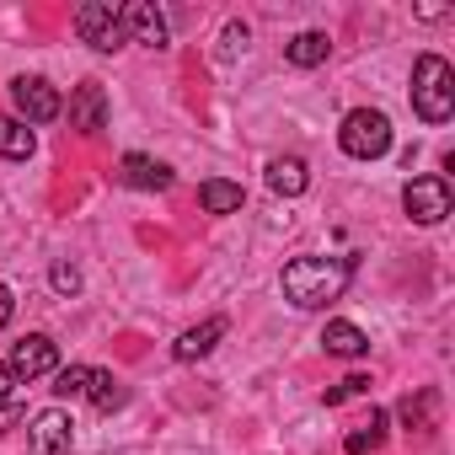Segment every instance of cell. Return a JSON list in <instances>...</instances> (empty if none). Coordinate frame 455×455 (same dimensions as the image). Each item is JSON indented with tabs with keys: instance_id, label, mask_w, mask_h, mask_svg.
Segmentation results:
<instances>
[{
	"instance_id": "obj_1",
	"label": "cell",
	"mask_w": 455,
	"mask_h": 455,
	"mask_svg": "<svg viewBox=\"0 0 455 455\" xmlns=\"http://www.w3.org/2000/svg\"><path fill=\"white\" fill-rule=\"evenodd\" d=\"M348 279H354V258H295L284 263V300H295L300 311H322L343 300Z\"/></svg>"
},
{
	"instance_id": "obj_2",
	"label": "cell",
	"mask_w": 455,
	"mask_h": 455,
	"mask_svg": "<svg viewBox=\"0 0 455 455\" xmlns=\"http://www.w3.org/2000/svg\"><path fill=\"white\" fill-rule=\"evenodd\" d=\"M412 108H418L423 124H450V113H455V70H450V60L423 54L412 65Z\"/></svg>"
},
{
	"instance_id": "obj_3",
	"label": "cell",
	"mask_w": 455,
	"mask_h": 455,
	"mask_svg": "<svg viewBox=\"0 0 455 455\" xmlns=\"http://www.w3.org/2000/svg\"><path fill=\"white\" fill-rule=\"evenodd\" d=\"M338 145H343V156H354V161H375V156L391 150V118H386L380 108H354V113L343 118V129H338Z\"/></svg>"
},
{
	"instance_id": "obj_4",
	"label": "cell",
	"mask_w": 455,
	"mask_h": 455,
	"mask_svg": "<svg viewBox=\"0 0 455 455\" xmlns=\"http://www.w3.org/2000/svg\"><path fill=\"white\" fill-rule=\"evenodd\" d=\"M76 33L97 54L124 49V6H113V0H86V6H76Z\"/></svg>"
},
{
	"instance_id": "obj_5",
	"label": "cell",
	"mask_w": 455,
	"mask_h": 455,
	"mask_svg": "<svg viewBox=\"0 0 455 455\" xmlns=\"http://www.w3.org/2000/svg\"><path fill=\"white\" fill-rule=\"evenodd\" d=\"M12 102H17L22 124H54V118L65 113L60 92H54L44 76H17V81H12Z\"/></svg>"
},
{
	"instance_id": "obj_6",
	"label": "cell",
	"mask_w": 455,
	"mask_h": 455,
	"mask_svg": "<svg viewBox=\"0 0 455 455\" xmlns=\"http://www.w3.org/2000/svg\"><path fill=\"white\" fill-rule=\"evenodd\" d=\"M6 364H12L17 380H38V375H54L60 370V348H54L49 332H28V338L12 343V359Z\"/></svg>"
},
{
	"instance_id": "obj_7",
	"label": "cell",
	"mask_w": 455,
	"mask_h": 455,
	"mask_svg": "<svg viewBox=\"0 0 455 455\" xmlns=\"http://www.w3.org/2000/svg\"><path fill=\"white\" fill-rule=\"evenodd\" d=\"M70 444H76V423H70V412L44 407V412L28 423V455H70Z\"/></svg>"
},
{
	"instance_id": "obj_8",
	"label": "cell",
	"mask_w": 455,
	"mask_h": 455,
	"mask_svg": "<svg viewBox=\"0 0 455 455\" xmlns=\"http://www.w3.org/2000/svg\"><path fill=\"white\" fill-rule=\"evenodd\" d=\"M402 209L418 220V225H439L450 214V182L444 177H412L407 193H402Z\"/></svg>"
},
{
	"instance_id": "obj_9",
	"label": "cell",
	"mask_w": 455,
	"mask_h": 455,
	"mask_svg": "<svg viewBox=\"0 0 455 455\" xmlns=\"http://www.w3.org/2000/svg\"><path fill=\"white\" fill-rule=\"evenodd\" d=\"M118 182H124V188H140V193H166L177 177H172V166H166V161H150V156L129 150V156L118 161Z\"/></svg>"
},
{
	"instance_id": "obj_10",
	"label": "cell",
	"mask_w": 455,
	"mask_h": 455,
	"mask_svg": "<svg viewBox=\"0 0 455 455\" xmlns=\"http://www.w3.org/2000/svg\"><path fill=\"white\" fill-rule=\"evenodd\" d=\"M124 38L145 44V49H166V17L156 12V0H134V6H124Z\"/></svg>"
},
{
	"instance_id": "obj_11",
	"label": "cell",
	"mask_w": 455,
	"mask_h": 455,
	"mask_svg": "<svg viewBox=\"0 0 455 455\" xmlns=\"http://www.w3.org/2000/svg\"><path fill=\"white\" fill-rule=\"evenodd\" d=\"M102 124H108V97H102V86H97V81L76 86V97H70V129L97 134Z\"/></svg>"
},
{
	"instance_id": "obj_12",
	"label": "cell",
	"mask_w": 455,
	"mask_h": 455,
	"mask_svg": "<svg viewBox=\"0 0 455 455\" xmlns=\"http://www.w3.org/2000/svg\"><path fill=\"white\" fill-rule=\"evenodd\" d=\"M225 338V322L220 316H209V322H198V327H188L177 343H172V359H182V364H193V359H204L214 343Z\"/></svg>"
},
{
	"instance_id": "obj_13",
	"label": "cell",
	"mask_w": 455,
	"mask_h": 455,
	"mask_svg": "<svg viewBox=\"0 0 455 455\" xmlns=\"http://www.w3.org/2000/svg\"><path fill=\"white\" fill-rule=\"evenodd\" d=\"M327 54H332V38L327 33H295L290 44H284V60L290 65H300V70H316V65H327Z\"/></svg>"
},
{
	"instance_id": "obj_14",
	"label": "cell",
	"mask_w": 455,
	"mask_h": 455,
	"mask_svg": "<svg viewBox=\"0 0 455 455\" xmlns=\"http://www.w3.org/2000/svg\"><path fill=\"white\" fill-rule=\"evenodd\" d=\"M268 188H274V193H284V198H300V193L311 188L306 161H300V156H279V161H268Z\"/></svg>"
},
{
	"instance_id": "obj_15",
	"label": "cell",
	"mask_w": 455,
	"mask_h": 455,
	"mask_svg": "<svg viewBox=\"0 0 455 455\" xmlns=\"http://www.w3.org/2000/svg\"><path fill=\"white\" fill-rule=\"evenodd\" d=\"M198 204H204V214H236V209L247 204V193H242V182H225V177H209V182L198 188Z\"/></svg>"
},
{
	"instance_id": "obj_16",
	"label": "cell",
	"mask_w": 455,
	"mask_h": 455,
	"mask_svg": "<svg viewBox=\"0 0 455 455\" xmlns=\"http://www.w3.org/2000/svg\"><path fill=\"white\" fill-rule=\"evenodd\" d=\"M81 396H86V402H92L97 412H118V407L129 402V391L118 386V375H113V370H92V375H86V391H81Z\"/></svg>"
},
{
	"instance_id": "obj_17",
	"label": "cell",
	"mask_w": 455,
	"mask_h": 455,
	"mask_svg": "<svg viewBox=\"0 0 455 455\" xmlns=\"http://www.w3.org/2000/svg\"><path fill=\"white\" fill-rule=\"evenodd\" d=\"M322 348L338 354V359H359V354L370 348V338H364L354 322H327V327H322Z\"/></svg>"
},
{
	"instance_id": "obj_18",
	"label": "cell",
	"mask_w": 455,
	"mask_h": 455,
	"mask_svg": "<svg viewBox=\"0 0 455 455\" xmlns=\"http://www.w3.org/2000/svg\"><path fill=\"white\" fill-rule=\"evenodd\" d=\"M33 129L22 124V118H12V113H0V156H12V161H28L33 156Z\"/></svg>"
},
{
	"instance_id": "obj_19",
	"label": "cell",
	"mask_w": 455,
	"mask_h": 455,
	"mask_svg": "<svg viewBox=\"0 0 455 455\" xmlns=\"http://www.w3.org/2000/svg\"><path fill=\"white\" fill-rule=\"evenodd\" d=\"M380 444H386V412L375 407L370 423H359V428L343 439V450H348V455H370V450H380Z\"/></svg>"
},
{
	"instance_id": "obj_20",
	"label": "cell",
	"mask_w": 455,
	"mask_h": 455,
	"mask_svg": "<svg viewBox=\"0 0 455 455\" xmlns=\"http://www.w3.org/2000/svg\"><path fill=\"white\" fill-rule=\"evenodd\" d=\"M86 364H70V370H54V396H81L86 391Z\"/></svg>"
},
{
	"instance_id": "obj_21",
	"label": "cell",
	"mask_w": 455,
	"mask_h": 455,
	"mask_svg": "<svg viewBox=\"0 0 455 455\" xmlns=\"http://www.w3.org/2000/svg\"><path fill=\"white\" fill-rule=\"evenodd\" d=\"M49 284H54V290H60V295H76V290H81V268H76V263H65V258H60V263H54V268H49Z\"/></svg>"
},
{
	"instance_id": "obj_22",
	"label": "cell",
	"mask_w": 455,
	"mask_h": 455,
	"mask_svg": "<svg viewBox=\"0 0 455 455\" xmlns=\"http://www.w3.org/2000/svg\"><path fill=\"white\" fill-rule=\"evenodd\" d=\"M348 396H370V375H348V380H343V386H332L322 402H327V407H338V402H348Z\"/></svg>"
},
{
	"instance_id": "obj_23",
	"label": "cell",
	"mask_w": 455,
	"mask_h": 455,
	"mask_svg": "<svg viewBox=\"0 0 455 455\" xmlns=\"http://www.w3.org/2000/svg\"><path fill=\"white\" fill-rule=\"evenodd\" d=\"M428 412H434V396H428V391H423L418 402H412V396L402 402V418H407V428H412V423H423V428H428Z\"/></svg>"
},
{
	"instance_id": "obj_24",
	"label": "cell",
	"mask_w": 455,
	"mask_h": 455,
	"mask_svg": "<svg viewBox=\"0 0 455 455\" xmlns=\"http://www.w3.org/2000/svg\"><path fill=\"white\" fill-rule=\"evenodd\" d=\"M242 49H247V28H242V22H231V28L220 33V54L231 60V54H242Z\"/></svg>"
},
{
	"instance_id": "obj_25",
	"label": "cell",
	"mask_w": 455,
	"mask_h": 455,
	"mask_svg": "<svg viewBox=\"0 0 455 455\" xmlns=\"http://www.w3.org/2000/svg\"><path fill=\"white\" fill-rule=\"evenodd\" d=\"M12 311H17V300H12V290H6V284H0V332L12 327Z\"/></svg>"
},
{
	"instance_id": "obj_26",
	"label": "cell",
	"mask_w": 455,
	"mask_h": 455,
	"mask_svg": "<svg viewBox=\"0 0 455 455\" xmlns=\"http://www.w3.org/2000/svg\"><path fill=\"white\" fill-rule=\"evenodd\" d=\"M12 391H17V375H12V364H0V402H12Z\"/></svg>"
}]
</instances>
